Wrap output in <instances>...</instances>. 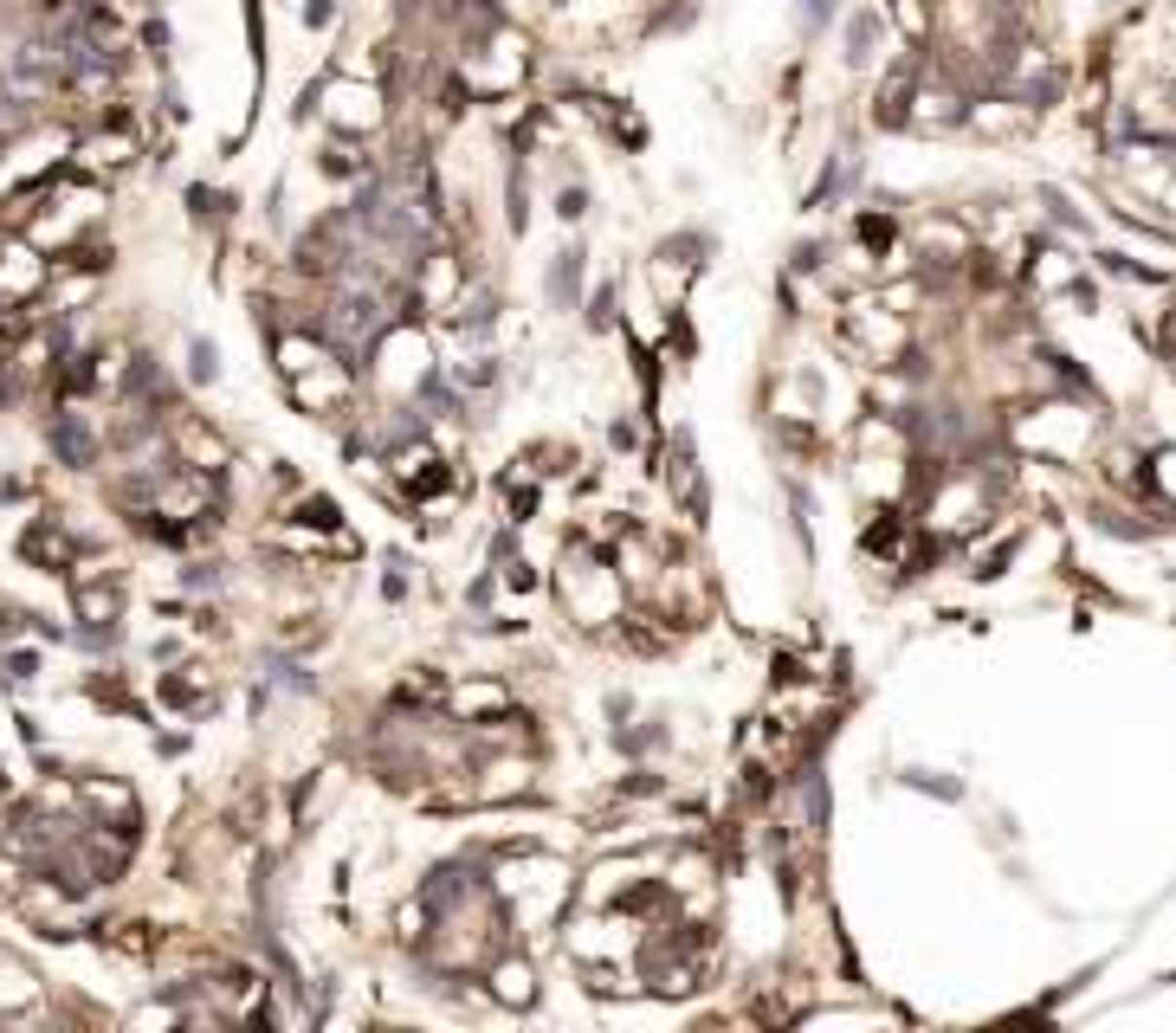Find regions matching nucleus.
Instances as JSON below:
<instances>
[{"instance_id": "1", "label": "nucleus", "mask_w": 1176, "mask_h": 1033, "mask_svg": "<svg viewBox=\"0 0 1176 1033\" xmlns=\"http://www.w3.org/2000/svg\"><path fill=\"white\" fill-rule=\"evenodd\" d=\"M498 995H505V1001H530V969H505V976H498Z\"/></svg>"}]
</instances>
